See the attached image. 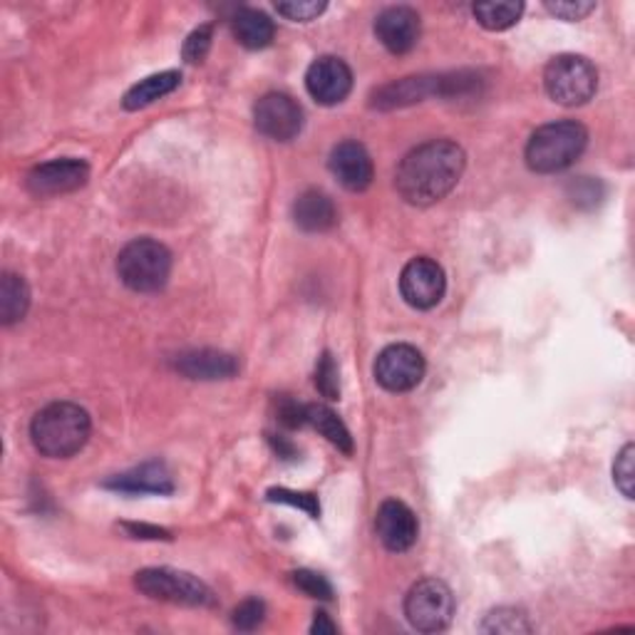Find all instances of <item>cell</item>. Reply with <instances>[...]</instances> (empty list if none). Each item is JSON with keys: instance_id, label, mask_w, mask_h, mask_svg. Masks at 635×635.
Instances as JSON below:
<instances>
[{"instance_id": "33", "label": "cell", "mask_w": 635, "mask_h": 635, "mask_svg": "<svg viewBox=\"0 0 635 635\" xmlns=\"http://www.w3.org/2000/svg\"><path fill=\"white\" fill-rule=\"evenodd\" d=\"M546 11L561 18V21H583L585 15L595 11L593 0H559V3H546Z\"/></svg>"}, {"instance_id": "32", "label": "cell", "mask_w": 635, "mask_h": 635, "mask_svg": "<svg viewBox=\"0 0 635 635\" xmlns=\"http://www.w3.org/2000/svg\"><path fill=\"white\" fill-rule=\"evenodd\" d=\"M266 618V605L259 599L243 601L237 611H233V625L239 631H256L259 625Z\"/></svg>"}, {"instance_id": "6", "label": "cell", "mask_w": 635, "mask_h": 635, "mask_svg": "<svg viewBox=\"0 0 635 635\" xmlns=\"http://www.w3.org/2000/svg\"><path fill=\"white\" fill-rule=\"evenodd\" d=\"M405 615L419 633H439L452 623L455 595L447 583L423 579L405 595Z\"/></svg>"}, {"instance_id": "24", "label": "cell", "mask_w": 635, "mask_h": 635, "mask_svg": "<svg viewBox=\"0 0 635 635\" xmlns=\"http://www.w3.org/2000/svg\"><path fill=\"white\" fill-rule=\"evenodd\" d=\"M477 23L486 31H510L512 25L519 23L524 13V3H514V0H504V3H477L472 8Z\"/></svg>"}, {"instance_id": "23", "label": "cell", "mask_w": 635, "mask_h": 635, "mask_svg": "<svg viewBox=\"0 0 635 635\" xmlns=\"http://www.w3.org/2000/svg\"><path fill=\"white\" fill-rule=\"evenodd\" d=\"M306 417H308V425L316 427L330 445L343 449L346 455L353 452V437H350L343 419H340L333 409L326 405H306Z\"/></svg>"}, {"instance_id": "27", "label": "cell", "mask_w": 635, "mask_h": 635, "mask_svg": "<svg viewBox=\"0 0 635 635\" xmlns=\"http://www.w3.org/2000/svg\"><path fill=\"white\" fill-rule=\"evenodd\" d=\"M326 3L324 0H291V3H278L276 11L288 18V21H296V23H310L316 21V18L326 11Z\"/></svg>"}, {"instance_id": "16", "label": "cell", "mask_w": 635, "mask_h": 635, "mask_svg": "<svg viewBox=\"0 0 635 635\" xmlns=\"http://www.w3.org/2000/svg\"><path fill=\"white\" fill-rule=\"evenodd\" d=\"M174 368L189 380H227L239 373V360L221 350H189L177 355Z\"/></svg>"}, {"instance_id": "14", "label": "cell", "mask_w": 635, "mask_h": 635, "mask_svg": "<svg viewBox=\"0 0 635 635\" xmlns=\"http://www.w3.org/2000/svg\"><path fill=\"white\" fill-rule=\"evenodd\" d=\"M419 15L407 6L385 8L375 21V35L393 55H405L413 51L419 41Z\"/></svg>"}, {"instance_id": "3", "label": "cell", "mask_w": 635, "mask_h": 635, "mask_svg": "<svg viewBox=\"0 0 635 635\" xmlns=\"http://www.w3.org/2000/svg\"><path fill=\"white\" fill-rule=\"evenodd\" d=\"M589 144L585 127L563 120L539 127L526 144V164L539 174H556L569 169Z\"/></svg>"}, {"instance_id": "20", "label": "cell", "mask_w": 635, "mask_h": 635, "mask_svg": "<svg viewBox=\"0 0 635 635\" xmlns=\"http://www.w3.org/2000/svg\"><path fill=\"white\" fill-rule=\"evenodd\" d=\"M231 31L243 47H249V51H263V47L271 45L273 35H276V25H273L271 18L263 11L243 8V11L231 18Z\"/></svg>"}, {"instance_id": "19", "label": "cell", "mask_w": 635, "mask_h": 635, "mask_svg": "<svg viewBox=\"0 0 635 635\" xmlns=\"http://www.w3.org/2000/svg\"><path fill=\"white\" fill-rule=\"evenodd\" d=\"M105 486L117 492H127V494H172L174 484L172 477L164 464H142L132 469V472L117 474Z\"/></svg>"}, {"instance_id": "34", "label": "cell", "mask_w": 635, "mask_h": 635, "mask_svg": "<svg viewBox=\"0 0 635 635\" xmlns=\"http://www.w3.org/2000/svg\"><path fill=\"white\" fill-rule=\"evenodd\" d=\"M276 415H278V423L286 425V427H303L308 425V417H306V405L296 403V399L288 397V395H281L276 399Z\"/></svg>"}, {"instance_id": "4", "label": "cell", "mask_w": 635, "mask_h": 635, "mask_svg": "<svg viewBox=\"0 0 635 635\" xmlns=\"http://www.w3.org/2000/svg\"><path fill=\"white\" fill-rule=\"evenodd\" d=\"M117 273L127 288L136 293H154L164 288L172 273V253L154 239H134L117 259Z\"/></svg>"}, {"instance_id": "37", "label": "cell", "mask_w": 635, "mask_h": 635, "mask_svg": "<svg viewBox=\"0 0 635 635\" xmlns=\"http://www.w3.org/2000/svg\"><path fill=\"white\" fill-rule=\"evenodd\" d=\"M313 633L326 635V633H336L338 625L328 618V613H316V621H313Z\"/></svg>"}, {"instance_id": "26", "label": "cell", "mask_w": 635, "mask_h": 635, "mask_svg": "<svg viewBox=\"0 0 635 635\" xmlns=\"http://www.w3.org/2000/svg\"><path fill=\"white\" fill-rule=\"evenodd\" d=\"M633 457H635V447L625 445L621 449V455L615 457V464H613V482L615 486H618L625 500H633V482H635Z\"/></svg>"}, {"instance_id": "15", "label": "cell", "mask_w": 635, "mask_h": 635, "mask_svg": "<svg viewBox=\"0 0 635 635\" xmlns=\"http://www.w3.org/2000/svg\"><path fill=\"white\" fill-rule=\"evenodd\" d=\"M330 172L348 191H365L373 184L375 169L368 150L360 142H340L330 154Z\"/></svg>"}, {"instance_id": "1", "label": "cell", "mask_w": 635, "mask_h": 635, "mask_svg": "<svg viewBox=\"0 0 635 635\" xmlns=\"http://www.w3.org/2000/svg\"><path fill=\"white\" fill-rule=\"evenodd\" d=\"M467 154L449 140L419 144L397 167L395 187L413 207H433L442 201L462 179Z\"/></svg>"}, {"instance_id": "10", "label": "cell", "mask_w": 635, "mask_h": 635, "mask_svg": "<svg viewBox=\"0 0 635 635\" xmlns=\"http://www.w3.org/2000/svg\"><path fill=\"white\" fill-rule=\"evenodd\" d=\"M253 120H256L259 132L273 142H291L303 130L300 105L283 92L263 95L253 110Z\"/></svg>"}, {"instance_id": "29", "label": "cell", "mask_w": 635, "mask_h": 635, "mask_svg": "<svg viewBox=\"0 0 635 635\" xmlns=\"http://www.w3.org/2000/svg\"><path fill=\"white\" fill-rule=\"evenodd\" d=\"M316 387L320 390V395L328 399L340 397V380H338V365L330 353L320 355V363L316 368Z\"/></svg>"}, {"instance_id": "28", "label": "cell", "mask_w": 635, "mask_h": 635, "mask_svg": "<svg viewBox=\"0 0 635 635\" xmlns=\"http://www.w3.org/2000/svg\"><path fill=\"white\" fill-rule=\"evenodd\" d=\"M293 583H296L303 593L310 595V599H320V601L333 599V585L328 583L326 576H320L316 571H308V569L296 571L293 573Z\"/></svg>"}, {"instance_id": "21", "label": "cell", "mask_w": 635, "mask_h": 635, "mask_svg": "<svg viewBox=\"0 0 635 635\" xmlns=\"http://www.w3.org/2000/svg\"><path fill=\"white\" fill-rule=\"evenodd\" d=\"M179 83H182V75L174 70L146 77V80L136 83L132 90L124 95V102H122L124 110H142V107H150L156 100H162V97H167L177 90Z\"/></svg>"}, {"instance_id": "18", "label": "cell", "mask_w": 635, "mask_h": 635, "mask_svg": "<svg viewBox=\"0 0 635 635\" xmlns=\"http://www.w3.org/2000/svg\"><path fill=\"white\" fill-rule=\"evenodd\" d=\"M293 219H296V223L303 231L320 233V231H328L336 227L338 209L328 194L310 189V191H303L296 199V204H293Z\"/></svg>"}, {"instance_id": "25", "label": "cell", "mask_w": 635, "mask_h": 635, "mask_svg": "<svg viewBox=\"0 0 635 635\" xmlns=\"http://www.w3.org/2000/svg\"><path fill=\"white\" fill-rule=\"evenodd\" d=\"M484 633H504V635H516V633H529L532 625L526 621V615L516 609H496L486 621L482 623Z\"/></svg>"}, {"instance_id": "17", "label": "cell", "mask_w": 635, "mask_h": 635, "mask_svg": "<svg viewBox=\"0 0 635 635\" xmlns=\"http://www.w3.org/2000/svg\"><path fill=\"white\" fill-rule=\"evenodd\" d=\"M439 90V75L437 77H405V80L390 83L385 87H380L373 97V105L377 110H395V107H407L415 102H423L427 97L437 95Z\"/></svg>"}, {"instance_id": "11", "label": "cell", "mask_w": 635, "mask_h": 635, "mask_svg": "<svg viewBox=\"0 0 635 635\" xmlns=\"http://www.w3.org/2000/svg\"><path fill=\"white\" fill-rule=\"evenodd\" d=\"M90 179V167L83 160H53L28 174V191L33 197H61L80 189Z\"/></svg>"}, {"instance_id": "13", "label": "cell", "mask_w": 635, "mask_h": 635, "mask_svg": "<svg viewBox=\"0 0 635 635\" xmlns=\"http://www.w3.org/2000/svg\"><path fill=\"white\" fill-rule=\"evenodd\" d=\"M375 532L387 551L403 554L407 549H413V544L417 541L419 524L415 512L409 510L407 504L387 500L380 504V510L375 514Z\"/></svg>"}, {"instance_id": "9", "label": "cell", "mask_w": 635, "mask_h": 635, "mask_svg": "<svg viewBox=\"0 0 635 635\" xmlns=\"http://www.w3.org/2000/svg\"><path fill=\"white\" fill-rule=\"evenodd\" d=\"M445 291L447 278L442 266L427 256L413 259L399 273V293H403L407 306L417 310L435 308L445 298Z\"/></svg>"}, {"instance_id": "8", "label": "cell", "mask_w": 635, "mask_h": 635, "mask_svg": "<svg viewBox=\"0 0 635 635\" xmlns=\"http://www.w3.org/2000/svg\"><path fill=\"white\" fill-rule=\"evenodd\" d=\"M425 358L407 343L387 346L375 360V380L390 393L415 390L425 377Z\"/></svg>"}, {"instance_id": "2", "label": "cell", "mask_w": 635, "mask_h": 635, "mask_svg": "<svg viewBox=\"0 0 635 635\" xmlns=\"http://www.w3.org/2000/svg\"><path fill=\"white\" fill-rule=\"evenodd\" d=\"M90 415L75 403H53L35 415L31 437L37 452L51 459H67L80 452L90 439Z\"/></svg>"}, {"instance_id": "35", "label": "cell", "mask_w": 635, "mask_h": 635, "mask_svg": "<svg viewBox=\"0 0 635 635\" xmlns=\"http://www.w3.org/2000/svg\"><path fill=\"white\" fill-rule=\"evenodd\" d=\"M571 191H573L571 199L573 204H579V207H593V204H599V199L603 197L601 182L589 179V177L571 184Z\"/></svg>"}, {"instance_id": "22", "label": "cell", "mask_w": 635, "mask_h": 635, "mask_svg": "<svg viewBox=\"0 0 635 635\" xmlns=\"http://www.w3.org/2000/svg\"><path fill=\"white\" fill-rule=\"evenodd\" d=\"M28 308H31V288L23 276L3 273V278H0V320H3V326L23 320Z\"/></svg>"}, {"instance_id": "30", "label": "cell", "mask_w": 635, "mask_h": 635, "mask_svg": "<svg viewBox=\"0 0 635 635\" xmlns=\"http://www.w3.org/2000/svg\"><path fill=\"white\" fill-rule=\"evenodd\" d=\"M211 37H214V28L211 25H201L194 31L189 37H187V43H184V61H187L189 65H201L204 61H207V55L211 51Z\"/></svg>"}, {"instance_id": "12", "label": "cell", "mask_w": 635, "mask_h": 635, "mask_svg": "<svg viewBox=\"0 0 635 635\" xmlns=\"http://www.w3.org/2000/svg\"><path fill=\"white\" fill-rule=\"evenodd\" d=\"M306 87L310 97L320 105H340L353 90V73L346 61L336 55H324L308 67Z\"/></svg>"}, {"instance_id": "36", "label": "cell", "mask_w": 635, "mask_h": 635, "mask_svg": "<svg viewBox=\"0 0 635 635\" xmlns=\"http://www.w3.org/2000/svg\"><path fill=\"white\" fill-rule=\"evenodd\" d=\"M127 532L134 534L136 539H169V534L164 529H156V526H144V524H127Z\"/></svg>"}, {"instance_id": "31", "label": "cell", "mask_w": 635, "mask_h": 635, "mask_svg": "<svg viewBox=\"0 0 635 635\" xmlns=\"http://www.w3.org/2000/svg\"><path fill=\"white\" fill-rule=\"evenodd\" d=\"M269 502H278V504L298 506V510L308 512V516H313V519H318V516H320L318 496H313V494L291 492V490H271V492H269Z\"/></svg>"}, {"instance_id": "7", "label": "cell", "mask_w": 635, "mask_h": 635, "mask_svg": "<svg viewBox=\"0 0 635 635\" xmlns=\"http://www.w3.org/2000/svg\"><path fill=\"white\" fill-rule=\"evenodd\" d=\"M136 589L154 601H169L182 605H214L217 595L207 583L191 573L172 569H144L136 573Z\"/></svg>"}, {"instance_id": "5", "label": "cell", "mask_w": 635, "mask_h": 635, "mask_svg": "<svg viewBox=\"0 0 635 635\" xmlns=\"http://www.w3.org/2000/svg\"><path fill=\"white\" fill-rule=\"evenodd\" d=\"M546 92L563 107L585 105L599 90V70L583 55H559L546 65Z\"/></svg>"}]
</instances>
